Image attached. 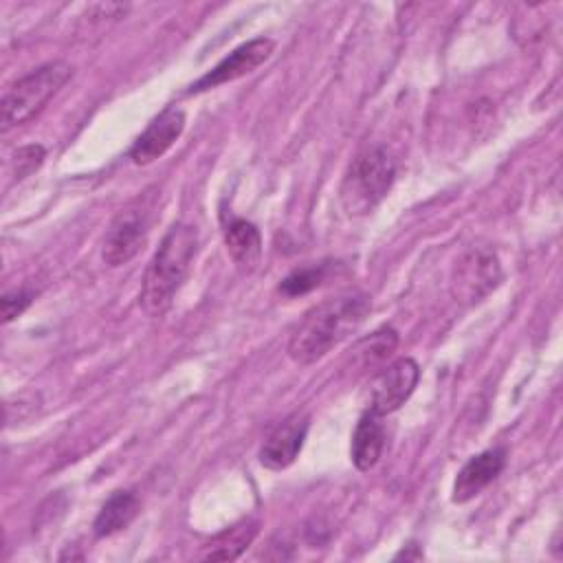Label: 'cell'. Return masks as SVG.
<instances>
[{
	"instance_id": "6da1fadb",
	"label": "cell",
	"mask_w": 563,
	"mask_h": 563,
	"mask_svg": "<svg viewBox=\"0 0 563 563\" xmlns=\"http://www.w3.org/2000/svg\"><path fill=\"white\" fill-rule=\"evenodd\" d=\"M369 308L372 303L365 295H345L319 303L292 332L288 356L299 365H310L323 358L363 323Z\"/></svg>"
},
{
	"instance_id": "7a4b0ae2",
	"label": "cell",
	"mask_w": 563,
	"mask_h": 563,
	"mask_svg": "<svg viewBox=\"0 0 563 563\" xmlns=\"http://www.w3.org/2000/svg\"><path fill=\"white\" fill-rule=\"evenodd\" d=\"M198 249V233L191 224H174L147 264L141 286V308L150 317H161L185 282Z\"/></svg>"
},
{
	"instance_id": "3957f363",
	"label": "cell",
	"mask_w": 563,
	"mask_h": 563,
	"mask_svg": "<svg viewBox=\"0 0 563 563\" xmlns=\"http://www.w3.org/2000/svg\"><path fill=\"white\" fill-rule=\"evenodd\" d=\"M394 176L396 167L387 150L372 147L361 152L341 180L339 200L343 211L347 216L369 213L391 189Z\"/></svg>"
},
{
	"instance_id": "277c9868",
	"label": "cell",
	"mask_w": 563,
	"mask_h": 563,
	"mask_svg": "<svg viewBox=\"0 0 563 563\" xmlns=\"http://www.w3.org/2000/svg\"><path fill=\"white\" fill-rule=\"evenodd\" d=\"M73 66L66 62H48L9 84L2 92V132H9L33 119L53 95L70 79Z\"/></svg>"
},
{
	"instance_id": "5b68a950",
	"label": "cell",
	"mask_w": 563,
	"mask_h": 563,
	"mask_svg": "<svg viewBox=\"0 0 563 563\" xmlns=\"http://www.w3.org/2000/svg\"><path fill=\"white\" fill-rule=\"evenodd\" d=\"M501 282L497 255L486 246H473L460 255L451 273V295L455 301L473 306Z\"/></svg>"
},
{
	"instance_id": "8992f818",
	"label": "cell",
	"mask_w": 563,
	"mask_h": 563,
	"mask_svg": "<svg viewBox=\"0 0 563 563\" xmlns=\"http://www.w3.org/2000/svg\"><path fill=\"white\" fill-rule=\"evenodd\" d=\"M150 231V207L139 200V205L123 209L110 224L103 238L101 257L108 266L117 268L128 264L145 244Z\"/></svg>"
},
{
	"instance_id": "52a82bcc",
	"label": "cell",
	"mask_w": 563,
	"mask_h": 563,
	"mask_svg": "<svg viewBox=\"0 0 563 563\" xmlns=\"http://www.w3.org/2000/svg\"><path fill=\"white\" fill-rule=\"evenodd\" d=\"M275 51V42L268 37H255L242 46H238L233 53H229L222 62H218L207 75H202L196 84L189 86V92H202L218 88L222 84L235 81L255 68H260Z\"/></svg>"
},
{
	"instance_id": "ba28073f",
	"label": "cell",
	"mask_w": 563,
	"mask_h": 563,
	"mask_svg": "<svg viewBox=\"0 0 563 563\" xmlns=\"http://www.w3.org/2000/svg\"><path fill=\"white\" fill-rule=\"evenodd\" d=\"M418 378H420V367L409 356L387 365L372 383L369 411L378 416L396 411L413 394Z\"/></svg>"
},
{
	"instance_id": "9c48e42d",
	"label": "cell",
	"mask_w": 563,
	"mask_h": 563,
	"mask_svg": "<svg viewBox=\"0 0 563 563\" xmlns=\"http://www.w3.org/2000/svg\"><path fill=\"white\" fill-rule=\"evenodd\" d=\"M308 433V416L303 411H295L288 418H284L262 442L260 449V462L262 466L271 471H284L288 468L306 440Z\"/></svg>"
},
{
	"instance_id": "30bf717a",
	"label": "cell",
	"mask_w": 563,
	"mask_h": 563,
	"mask_svg": "<svg viewBox=\"0 0 563 563\" xmlns=\"http://www.w3.org/2000/svg\"><path fill=\"white\" fill-rule=\"evenodd\" d=\"M185 112L180 108H165L158 117L150 121V125L141 132V136L130 147V158L134 165H150L161 158L183 134L185 130Z\"/></svg>"
},
{
	"instance_id": "8fae6325",
	"label": "cell",
	"mask_w": 563,
	"mask_h": 563,
	"mask_svg": "<svg viewBox=\"0 0 563 563\" xmlns=\"http://www.w3.org/2000/svg\"><path fill=\"white\" fill-rule=\"evenodd\" d=\"M506 451L504 449H486L473 455L457 473L453 482L451 499L455 504H466L475 495H479L504 468Z\"/></svg>"
},
{
	"instance_id": "7c38bea8",
	"label": "cell",
	"mask_w": 563,
	"mask_h": 563,
	"mask_svg": "<svg viewBox=\"0 0 563 563\" xmlns=\"http://www.w3.org/2000/svg\"><path fill=\"white\" fill-rule=\"evenodd\" d=\"M224 244L240 271L251 273L257 268L262 260V235L253 222L244 218H231L224 224Z\"/></svg>"
},
{
	"instance_id": "4fadbf2b",
	"label": "cell",
	"mask_w": 563,
	"mask_h": 563,
	"mask_svg": "<svg viewBox=\"0 0 563 563\" xmlns=\"http://www.w3.org/2000/svg\"><path fill=\"white\" fill-rule=\"evenodd\" d=\"M383 449H385V427L380 422V416L374 411H367L361 416L352 433L350 455L354 466L358 471L374 468L383 455Z\"/></svg>"
},
{
	"instance_id": "5bb4252c",
	"label": "cell",
	"mask_w": 563,
	"mask_h": 563,
	"mask_svg": "<svg viewBox=\"0 0 563 563\" xmlns=\"http://www.w3.org/2000/svg\"><path fill=\"white\" fill-rule=\"evenodd\" d=\"M139 512V497L132 490H117L108 497V501L101 506L92 528L95 534L101 537H112L128 528L132 519Z\"/></svg>"
},
{
	"instance_id": "9a60e30c",
	"label": "cell",
	"mask_w": 563,
	"mask_h": 563,
	"mask_svg": "<svg viewBox=\"0 0 563 563\" xmlns=\"http://www.w3.org/2000/svg\"><path fill=\"white\" fill-rule=\"evenodd\" d=\"M255 532H257V526L253 521L235 523V526L220 532L216 539H211L207 543V550L202 552V559H207V561H233L249 548Z\"/></svg>"
},
{
	"instance_id": "2e32d148",
	"label": "cell",
	"mask_w": 563,
	"mask_h": 563,
	"mask_svg": "<svg viewBox=\"0 0 563 563\" xmlns=\"http://www.w3.org/2000/svg\"><path fill=\"white\" fill-rule=\"evenodd\" d=\"M398 345V332L394 328H380L354 347V361L365 369L383 363Z\"/></svg>"
},
{
	"instance_id": "e0dca14e",
	"label": "cell",
	"mask_w": 563,
	"mask_h": 563,
	"mask_svg": "<svg viewBox=\"0 0 563 563\" xmlns=\"http://www.w3.org/2000/svg\"><path fill=\"white\" fill-rule=\"evenodd\" d=\"M325 277L323 266H308V268H299L292 271L288 277L282 279L279 284V292L286 297H297V295H306L310 290H314Z\"/></svg>"
},
{
	"instance_id": "ac0fdd59",
	"label": "cell",
	"mask_w": 563,
	"mask_h": 563,
	"mask_svg": "<svg viewBox=\"0 0 563 563\" xmlns=\"http://www.w3.org/2000/svg\"><path fill=\"white\" fill-rule=\"evenodd\" d=\"M44 156H46V150L42 145H24V147H18L11 156V169H13V178L22 180L26 178L29 174H33L42 163H44Z\"/></svg>"
},
{
	"instance_id": "d6986e66",
	"label": "cell",
	"mask_w": 563,
	"mask_h": 563,
	"mask_svg": "<svg viewBox=\"0 0 563 563\" xmlns=\"http://www.w3.org/2000/svg\"><path fill=\"white\" fill-rule=\"evenodd\" d=\"M31 303V295L24 292V290H13V292H4L2 295V301H0V308H2V321L9 323L13 321L15 317H20Z\"/></svg>"
},
{
	"instance_id": "ffe728a7",
	"label": "cell",
	"mask_w": 563,
	"mask_h": 563,
	"mask_svg": "<svg viewBox=\"0 0 563 563\" xmlns=\"http://www.w3.org/2000/svg\"><path fill=\"white\" fill-rule=\"evenodd\" d=\"M413 548H416V545H407V550L402 548L394 559H396V561H398V559H422V552H420V550L413 552Z\"/></svg>"
}]
</instances>
